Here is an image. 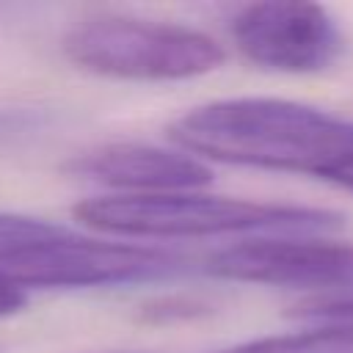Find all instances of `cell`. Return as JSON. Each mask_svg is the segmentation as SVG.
Here are the masks:
<instances>
[{"label":"cell","mask_w":353,"mask_h":353,"mask_svg":"<svg viewBox=\"0 0 353 353\" xmlns=\"http://www.w3.org/2000/svg\"><path fill=\"white\" fill-rule=\"evenodd\" d=\"M105 353H152V350H105Z\"/></svg>","instance_id":"5bb4252c"},{"label":"cell","mask_w":353,"mask_h":353,"mask_svg":"<svg viewBox=\"0 0 353 353\" xmlns=\"http://www.w3.org/2000/svg\"><path fill=\"white\" fill-rule=\"evenodd\" d=\"M182 270L185 259L171 251L85 240L72 232L0 248V281L22 292L141 284Z\"/></svg>","instance_id":"277c9868"},{"label":"cell","mask_w":353,"mask_h":353,"mask_svg":"<svg viewBox=\"0 0 353 353\" xmlns=\"http://www.w3.org/2000/svg\"><path fill=\"white\" fill-rule=\"evenodd\" d=\"M74 221L88 229L121 237H218V234H314L342 223L331 210L265 204L204 193H146L97 196L72 207Z\"/></svg>","instance_id":"7a4b0ae2"},{"label":"cell","mask_w":353,"mask_h":353,"mask_svg":"<svg viewBox=\"0 0 353 353\" xmlns=\"http://www.w3.org/2000/svg\"><path fill=\"white\" fill-rule=\"evenodd\" d=\"M223 353H353V323H325L312 331L265 336Z\"/></svg>","instance_id":"ba28073f"},{"label":"cell","mask_w":353,"mask_h":353,"mask_svg":"<svg viewBox=\"0 0 353 353\" xmlns=\"http://www.w3.org/2000/svg\"><path fill=\"white\" fill-rule=\"evenodd\" d=\"M204 270L226 281L309 290L320 295L353 284V243L312 234L251 237L215 251L204 262Z\"/></svg>","instance_id":"5b68a950"},{"label":"cell","mask_w":353,"mask_h":353,"mask_svg":"<svg viewBox=\"0 0 353 353\" xmlns=\"http://www.w3.org/2000/svg\"><path fill=\"white\" fill-rule=\"evenodd\" d=\"M201 303L185 301V298H168V301H157L152 309H146L149 320H179V317H196L201 314Z\"/></svg>","instance_id":"7c38bea8"},{"label":"cell","mask_w":353,"mask_h":353,"mask_svg":"<svg viewBox=\"0 0 353 353\" xmlns=\"http://www.w3.org/2000/svg\"><path fill=\"white\" fill-rule=\"evenodd\" d=\"M25 306V292L0 281V317H11Z\"/></svg>","instance_id":"4fadbf2b"},{"label":"cell","mask_w":353,"mask_h":353,"mask_svg":"<svg viewBox=\"0 0 353 353\" xmlns=\"http://www.w3.org/2000/svg\"><path fill=\"white\" fill-rule=\"evenodd\" d=\"M63 55L85 72L146 83L201 77L226 58L204 30L127 14L83 19L63 36Z\"/></svg>","instance_id":"3957f363"},{"label":"cell","mask_w":353,"mask_h":353,"mask_svg":"<svg viewBox=\"0 0 353 353\" xmlns=\"http://www.w3.org/2000/svg\"><path fill=\"white\" fill-rule=\"evenodd\" d=\"M168 135L193 157L306 174L345 190L353 176V121L290 99L207 102L171 121Z\"/></svg>","instance_id":"6da1fadb"},{"label":"cell","mask_w":353,"mask_h":353,"mask_svg":"<svg viewBox=\"0 0 353 353\" xmlns=\"http://www.w3.org/2000/svg\"><path fill=\"white\" fill-rule=\"evenodd\" d=\"M66 174L130 190L146 193H188L210 185L212 171L182 149H163L149 143H105L74 154L61 165Z\"/></svg>","instance_id":"52a82bcc"},{"label":"cell","mask_w":353,"mask_h":353,"mask_svg":"<svg viewBox=\"0 0 353 353\" xmlns=\"http://www.w3.org/2000/svg\"><path fill=\"white\" fill-rule=\"evenodd\" d=\"M290 314L320 323H353V284L320 295H306L290 309Z\"/></svg>","instance_id":"30bf717a"},{"label":"cell","mask_w":353,"mask_h":353,"mask_svg":"<svg viewBox=\"0 0 353 353\" xmlns=\"http://www.w3.org/2000/svg\"><path fill=\"white\" fill-rule=\"evenodd\" d=\"M69 232L66 226L41 221V218H30V215H19V212H0V248H14L22 243H33V240H44V237H55Z\"/></svg>","instance_id":"8fae6325"},{"label":"cell","mask_w":353,"mask_h":353,"mask_svg":"<svg viewBox=\"0 0 353 353\" xmlns=\"http://www.w3.org/2000/svg\"><path fill=\"white\" fill-rule=\"evenodd\" d=\"M232 39L251 63L290 74L323 72L345 52V33L328 8L295 0L240 8L232 19Z\"/></svg>","instance_id":"8992f818"},{"label":"cell","mask_w":353,"mask_h":353,"mask_svg":"<svg viewBox=\"0 0 353 353\" xmlns=\"http://www.w3.org/2000/svg\"><path fill=\"white\" fill-rule=\"evenodd\" d=\"M55 113L39 105H0V146H11L47 132Z\"/></svg>","instance_id":"9c48e42d"}]
</instances>
